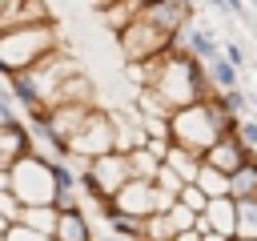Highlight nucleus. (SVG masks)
<instances>
[{
    "instance_id": "f257e3e1",
    "label": "nucleus",
    "mask_w": 257,
    "mask_h": 241,
    "mask_svg": "<svg viewBox=\"0 0 257 241\" xmlns=\"http://www.w3.org/2000/svg\"><path fill=\"white\" fill-rule=\"evenodd\" d=\"M237 125H241V120L229 116V112L221 108V100L213 96V100H197V104H189V108H181V112L173 116V141H177V149H189V153L205 157L217 141L233 137Z\"/></svg>"
},
{
    "instance_id": "f03ea898",
    "label": "nucleus",
    "mask_w": 257,
    "mask_h": 241,
    "mask_svg": "<svg viewBox=\"0 0 257 241\" xmlns=\"http://www.w3.org/2000/svg\"><path fill=\"white\" fill-rule=\"evenodd\" d=\"M60 24H40V28H8L0 32V68L4 76L16 72H32L36 64H44L52 52H60Z\"/></svg>"
},
{
    "instance_id": "7ed1b4c3",
    "label": "nucleus",
    "mask_w": 257,
    "mask_h": 241,
    "mask_svg": "<svg viewBox=\"0 0 257 241\" xmlns=\"http://www.w3.org/2000/svg\"><path fill=\"white\" fill-rule=\"evenodd\" d=\"M0 189L16 193L24 209H40V205H56L60 201V181H56V165L28 153L24 161H16L12 169H0Z\"/></svg>"
},
{
    "instance_id": "20e7f679",
    "label": "nucleus",
    "mask_w": 257,
    "mask_h": 241,
    "mask_svg": "<svg viewBox=\"0 0 257 241\" xmlns=\"http://www.w3.org/2000/svg\"><path fill=\"white\" fill-rule=\"evenodd\" d=\"M116 153V125H112V108L96 104L92 116L84 120V129L68 141V157H80V161H100Z\"/></svg>"
},
{
    "instance_id": "39448f33",
    "label": "nucleus",
    "mask_w": 257,
    "mask_h": 241,
    "mask_svg": "<svg viewBox=\"0 0 257 241\" xmlns=\"http://www.w3.org/2000/svg\"><path fill=\"white\" fill-rule=\"evenodd\" d=\"M116 40H120V52H124L128 64H149V60L173 52V44H177V36H169L165 28H157V24L145 20V16H141L137 24H128Z\"/></svg>"
},
{
    "instance_id": "423d86ee",
    "label": "nucleus",
    "mask_w": 257,
    "mask_h": 241,
    "mask_svg": "<svg viewBox=\"0 0 257 241\" xmlns=\"http://www.w3.org/2000/svg\"><path fill=\"white\" fill-rule=\"evenodd\" d=\"M133 181V169H128V157L124 153H108L100 161H92L88 173H80V189L96 201H112L124 185Z\"/></svg>"
},
{
    "instance_id": "0eeeda50",
    "label": "nucleus",
    "mask_w": 257,
    "mask_h": 241,
    "mask_svg": "<svg viewBox=\"0 0 257 241\" xmlns=\"http://www.w3.org/2000/svg\"><path fill=\"white\" fill-rule=\"evenodd\" d=\"M112 201H116L120 213H128V217H137V221H149V217L169 213V209L177 205L173 197H165V193L157 189V181H128Z\"/></svg>"
},
{
    "instance_id": "6e6552de",
    "label": "nucleus",
    "mask_w": 257,
    "mask_h": 241,
    "mask_svg": "<svg viewBox=\"0 0 257 241\" xmlns=\"http://www.w3.org/2000/svg\"><path fill=\"white\" fill-rule=\"evenodd\" d=\"M40 24H56V12L48 0H12L0 8V32L8 28H40Z\"/></svg>"
},
{
    "instance_id": "1a4fd4ad",
    "label": "nucleus",
    "mask_w": 257,
    "mask_h": 241,
    "mask_svg": "<svg viewBox=\"0 0 257 241\" xmlns=\"http://www.w3.org/2000/svg\"><path fill=\"white\" fill-rule=\"evenodd\" d=\"M177 52H189L193 60L213 64V60L225 56V40H217V36H213L209 28H201V24H185L181 36H177Z\"/></svg>"
},
{
    "instance_id": "9d476101",
    "label": "nucleus",
    "mask_w": 257,
    "mask_h": 241,
    "mask_svg": "<svg viewBox=\"0 0 257 241\" xmlns=\"http://www.w3.org/2000/svg\"><path fill=\"white\" fill-rule=\"evenodd\" d=\"M253 157H257V153H249V149H245V141L233 133V137L217 141V145L205 153V165H209V169H217V173H225V177H233V173H241Z\"/></svg>"
},
{
    "instance_id": "9b49d317",
    "label": "nucleus",
    "mask_w": 257,
    "mask_h": 241,
    "mask_svg": "<svg viewBox=\"0 0 257 241\" xmlns=\"http://www.w3.org/2000/svg\"><path fill=\"white\" fill-rule=\"evenodd\" d=\"M112 125H116V153H137L149 145V133H145V116L137 108H112Z\"/></svg>"
},
{
    "instance_id": "f8f14e48",
    "label": "nucleus",
    "mask_w": 257,
    "mask_h": 241,
    "mask_svg": "<svg viewBox=\"0 0 257 241\" xmlns=\"http://www.w3.org/2000/svg\"><path fill=\"white\" fill-rule=\"evenodd\" d=\"M32 153V137H28V125L16 120V125H0V169H12L16 161H24Z\"/></svg>"
},
{
    "instance_id": "ddd939ff",
    "label": "nucleus",
    "mask_w": 257,
    "mask_h": 241,
    "mask_svg": "<svg viewBox=\"0 0 257 241\" xmlns=\"http://www.w3.org/2000/svg\"><path fill=\"white\" fill-rule=\"evenodd\" d=\"M237 213H241V205H237L233 197H217V201L209 205L205 221H209V229H213V233H221V237L237 241Z\"/></svg>"
},
{
    "instance_id": "4468645a",
    "label": "nucleus",
    "mask_w": 257,
    "mask_h": 241,
    "mask_svg": "<svg viewBox=\"0 0 257 241\" xmlns=\"http://www.w3.org/2000/svg\"><path fill=\"white\" fill-rule=\"evenodd\" d=\"M92 237H96V233H92V225H88L84 209L60 213V221H56V233H52V241H92Z\"/></svg>"
},
{
    "instance_id": "2eb2a0df",
    "label": "nucleus",
    "mask_w": 257,
    "mask_h": 241,
    "mask_svg": "<svg viewBox=\"0 0 257 241\" xmlns=\"http://www.w3.org/2000/svg\"><path fill=\"white\" fill-rule=\"evenodd\" d=\"M185 185H197V177H201V169H205V157H197V153H189V149H173V157L165 161Z\"/></svg>"
},
{
    "instance_id": "dca6fc26",
    "label": "nucleus",
    "mask_w": 257,
    "mask_h": 241,
    "mask_svg": "<svg viewBox=\"0 0 257 241\" xmlns=\"http://www.w3.org/2000/svg\"><path fill=\"white\" fill-rule=\"evenodd\" d=\"M205 72H209V84L217 88V96H221V92H229V88H241V68H237V64H229L225 56H221V60H213V64H205Z\"/></svg>"
},
{
    "instance_id": "f3484780",
    "label": "nucleus",
    "mask_w": 257,
    "mask_h": 241,
    "mask_svg": "<svg viewBox=\"0 0 257 241\" xmlns=\"http://www.w3.org/2000/svg\"><path fill=\"white\" fill-rule=\"evenodd\" d=\"M229 197H233V201H257V157H253L241 173L229 177Z\"/></svg>"
},
{
    "instance_id": "a211bd4d",
    "label": "nucleus",
    "mask_w": 257,
    "mask_h": 241,
    "mask_svg": "<svg viewBox=\"0 0 257 241\" xmlns=\"http://www.w3.org/2000/svg\"><path fill=\"white\" fill-rule=\"evenodd\" d=\"M128 169H133V181H157L161 169H165V161L153 157L149 149H137V153H128Z\"/></svg>"
},
{
    "instance_id": "6ab92c4d",
    "label": "nucleus",
    "mask_w": 257,
    "mask_h": 241,
    "mask_svg": "<svg viewBox=\"0 0 257 241\" xmlns=\"http://www.w3.org/2000/svg\"><path fill=\"white\" fill-rule=\"evenodd\" d=\"M56 221H60V209H56V205H40V209H24V221H20V225L52 237V233H56Z\"/></svg>"
},
{
    "instance_id": "aec40b11",
    "label": "nucleus",
    "mask_w": 257,
    "mask_h": 241,
    "mask_svg": "<svg viewBox=\"0 0 257 241\" xmlns=\"http://www.w3.org/2000/svg\"><path fill=\"white\" fill-rule=\"evenodd\" d=\"M108 233H116V237H124V241H145V221H137V217H128V213H112L108 217Z\"/></svg>"
},
{
    "instance_id": "412c9836",
    "label": "nucleus",
    "mask_w": 257,
    "mask_h": 241,
    "mask_svg": "<svg viewBox=\"0 0 257 241\" xmlns=\"http://www.w3.org/2000/svg\"><path fill=\"white\" fill-rule=\"evenodd\" d=\"M145 241H177V225L169 213H157L145 221Z\"/></svg>"
},
{
    "instance_id": "4be33fe9",
    "label": "nucleus",
    "mask_w": 257,
    "mask_h": 241,
    "mask_svg": "<svg viewBox=\"0 0 257 241\" xmlns=\"http://www.w3.org/2000/svg\"><path fill=\"white\" fill-rule=\"evenodd\" d=\"M237 241H257V201H237Z\"/></svg>"
},
{
    "instance_id": "5701e85b",
    "label": "nucleus",
    "mask_w": 257,
    "mask_h": 241,
    "mask_svg": "<svg viewBox=\"0 0 257 241\" xmlns=\"http://www.w3.org/2000/svg\"><path fill=\"white\" fill-rule=\"evenodd\" d=\"M177 205H185V209H193L197 217H205V213H209V205H213V197H209L201 185H185V189H181V197H177Z\"/></svg>"
},
{
    "instance_id": "b1692460",
    "label": "nucleus",
    "mask_w": 257,
    "mask_h": 241,
    "mask_svg": "<svg viewBox=\"0 0 257 241\" xmlns=\"http://www.w3.org/2000/svg\"><path fill=\"white\" fill-rule=\"evenodd\" d=\"M197 185H201V189H205L213 201H217V197H229V177H225V173H217V169H209V165L201 169Z\"/></svg>"
},
{
    "instance_id": "393cba45",
    "label": "nucleus",
    "mask_w": 257,
    "mask_h": 241,
    "mask_svg": "<svg viewBox=\"0 0 257 241\" xmlns=\"http://www.w3.org/2000/svg\"><path fill=\"white\" fill-rule=\"evenodd\" d=\"M0 241H52L48 233H36L28 225H4L0 229Z\"/></svg>"
},
{
    "instance_id": "a878e982",
    "label": "nucleus",
    "mask_w": 257,
    "mask_h": 241,
    "mask_svg": "<svg viewBox=\"0 0 257 241\" xmlns=\"http://www.w3.org/2000/svg\"><path fill=\"white\" fill-rule=\"evenodd\" d=\"M157 189H161L165 197H173V201H177V197H181V189H185V181L165 165V169H161V177H157Z\"/></svg>"
},
{
    "instance_id": "bb28decb",
    "label": "nucleus",
    "mask_w": 257,
    "mask_h": 241,
    "mask_svg": "<svg viewBox=\"0 0 257 241\" xmlns=\"http://www.w3.org/2000/svg\"><path fill=\"white\" fill-rule=\"evenodd\" d=\"M169 217H173V225H177V237H181V233H189V229H197V221H201V217H197L193 209H185V205H173V209H169Z\"/></svg>"
},
{
    "instance_id": "cd10ccee",
    "label": "nucleus",
    "mask_w": 257,
    "mask_h": 241,
    "mask_svg": "<svg viewBox=\"0 0 257 241\" xmlns=\"http://www.w3.org/2000/svg\"><path fill=\"white\" fill-rule=\"evenodd\" d=\"M237 137L245 141V149H249V153H257V116H245V120L237 125Z\"/></svg>"
},
{
    "instance_id": "c85d7f7f",
    "label": "nucleus",
    "mask_w": 257,
    "mask_h": 241,
    "mask_svg": "<svg viewBox=\"0 0 257 241\" xmlns=\"http://www.w3.org/2000/svg\"><path fill=\"white\" fill-rule=\"evenodd\" d=\"M225 60L237 64V68H245V48H241L237 40H225Z\"/></svg>"
},
{
    "instance_id": "c756f323",
    "label": "nucleus",
    "mask_w": 257,
    "mask_h": 241,
    "mask_svg": "<svg viewBox=\"0 0 257 241\" xmlns=\"http://www.w3.org/2000/svg\"><path fill=\"white\" fill-rule=\"evenodd\" d=\"M177 241H205V233H201V229H189V233H181Z\"/></svg>"
},
{
    "instance_id": "7c9ffc66",
    "label": "nucleus",
    "mask_w": 257,
    "mask_h": 241,
    "mask_svg": "<svg viewBox=\"0 0 257 241\" xmlns=\"http://www.w3.org/2000/svg\"><path fill=\"white\" fill-rule=\"evenodd\" d=\"M92 241H124V237H116V233H96Z\"/></svg>"
},
{
    "instance_id": "2f4dec72",
    "label": "nucleus",
    "mask_w": 257,
    "mask_h": 241,
    "mask_svg": "<svg viewBox=\"0 0 257 241\" xmlns=\"http://www.w3.org/2000/svg\"><path fill=\"white\" fill-rule=\"evenodd\" d=\"M96 4V12H104V8H112V4H120V0H92Z\"/></svg>"
},
{
    "instance_id": "473e14b6",
    "label": "nucleus",
    "mask_w": 257,
    "mask_h": 241,
    "mask_svg": "<svg viewBox=\"0 0 257 241\" xmlns=\"http://www.w3.org/2000/svg\"><path fill=\"white\" fill-rule=\"evenodd\" d=\"M205 241H229V237H221V233H205Z\"/></svg>"
},
{
    "instance_id": "72a5a7b5",
    "label": "nucleus",
    "mask_w": 257,
    "mask_h": 241,
    "mask_svg": "<svg viewBox=\"0 0 257 241\" xmlns=\"http://www.w3.org/2000/svg\"><path fill=\"white\" fill-rule=\"evenodd\" d=\"M253 116H257V92H253Z\"/></svg>"
},
{
    "instance_id": "f704fd0d",
    "label": "nucleus",
    "mask_w": 257,
    "mask_h": 241,
    "mask_svg": "<svg viewBox=\"0 0 257 241\" xmlns=\"http://www.w3.org/2000/svg\"><path fill=\"white\" fill-rule=\"evenodd\" d=\"M249 28H253V32H257V16H253V24H249Z\"/></svg>"
}]
</instances>
